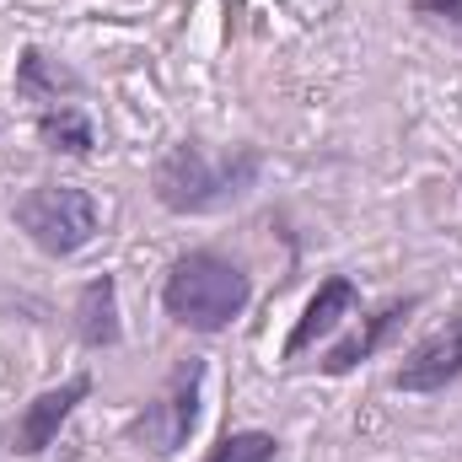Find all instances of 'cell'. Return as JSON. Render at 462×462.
Listing matches in <instances>:
<instances>
[{"label": "cell", "mask_w": 462, "mask_h": 462, "mask_svg": "<svg viewBox=\"0 0 462 462\" xmlns=\"http://www.w3.org/2000/svg\"><path fill=\"white\" fill-rule=\"evenodd\" d=\"M409 11H414V16H425V22L452 27V32L462 38V0H409Z\"/></svg>", "instance_id": "obj_13"}, {"label": "cell", "mask_w": 462, "mask_h": 462, "mask_svg": "<svg viewBox=\"0 0 462 462\" xmlns=\"http://www.w3.org/2000/svg\"><path fill=\"white\" fill-rule=\"evenodd\" d=\"M414 307H420V296H393V301H382L376 312H365V318H360V328H355L349 339H339V345L318 360V371H323V376H349L355 365L376 360L382 349L398 339V328L414 318Z\"/></svg>", "instance_id": "obj_7"}, {"label": "cell", "mask_w": 462, "mask_h": 462, "mask_svg": "<svg viewBox=\"0 0 462 462\" xmlns=\"http://www.w3.org/2000/svg\"><path fill=\"white\" fill-rule=\"evenodd\" d=\"M253 301V274L221 247H189L162 280V312L189 334H226Z\"/></svg>", "instance_id": "obj_2"}, {"label": "cell", "mask_w": 462, "mask_h": 462, "mask_svg": "<svg viewBox=\"0 0 462 462\" xmlns=\"http://www.w3.org/2000/svg\"><path fill=\"white\" fill-rule=\"evenodd\" d=\"M16 231H27V242L49 258H76L81 247L97 242L103 231V210L87 189L76 183H32L16 205H11Z\"/></svg>", "instance_id": "obj_3"}, {"label": "cell", "mask_w": 462, "mask_h": 462, "mask_svg": "<svg viewBox=\"0 0 462 462\" xmlns=\"http://www.w3.org/2000/svg\"><path fill=\"white\" fill-rule=\"evenodd\" d=\"M205 462H280V441L269 430H226Z\"/></svg>", "instance_id": "obj_12"}, {"label": "cell", "mask_w": 462, "mask_h": 462, "mask_svg": "<svg viewBox=\"0 0 462 462\" xmlns=\"http://www.w3.org/2000/svg\"><path fill=\"white\" fill-rule=\"evenodd\" d=\"M263 178L258 145H226L210 151L205 140H178L151 167V194L167 216H221L242 205Z\"/></svg>", "instance_id": "obj_1"}, {"label": "cell", "mask_w": 462, "mask_h": 462, "mask_svg": "<svg viewBox=\"0 0 462 462\" xmlns=\"http://www.w3.org/2000/svg\"><path fill=\"white\" fill-rule=\"evenodd\" d=\"M87 398H92V376H87V371H76V376H65L60 387H43L38 398H27V403L11 414V430H5L11 452H16V457H43Z\"/></svg>", "instance_id": "obj_5"}, {"label": "cell", "mask_w": 462, "mask_h": 462, "mask_svg": "<svg viewBox=\"0 0 462 462\" xmlns=\"http://www.w3.org/2000/svg\"><path fill=\"white\" fill-rule=\"evenodd\" d=\"M70 323H76V339L87 349H114L124 339V312H118V280L114 274H92L76 291Z\"/></svg>", "instance_id": "obj_10"}, {"label": "cell", "mask_w": 462, "mask_h": 462, "mask_svg": "<svg viewBox=\"0 0 462 462\" xmlns=\"http://www.w3.org/2000/svg\"><path fill=\"white\" fill-rule=\"evenodd\" d=\"M360 312V285L349 280V274H328L318 291H312V301L301 307V318H296V328L285 334V345H280V360H301L307 349H318V339H328L345 318Z\"/></svg>", "instance_id": "obj_8"}, {"label": "cell", "mask_w": 462, "mask_h": 462, "mask_svg": "<svg viewBox=\"0 0 462 462\" xmlns=\"http://www.w3.org/2000/svg\"><path fill=\"white\" fill-rule=\"evenodd\" d=\"M32 129H38V145L49 156H76L87 162L97 151V124L81 103H54V108H38L32 114Z\"/></svg>", "instance_id": "obj_11"}, {"label": "cell", "mask_w": 462, "mask_h": 462, "mask_svg": "<svg viewBox=\"0 0 462 462\" xmlns=\"http://www.w3.org/2000/svg\"><path fill=\"white\" fill-rule=\"evenodd\" d=\"M11 87H16V97L32 103V108L76 103V97L87 92V81H81L60 54H49V49H38V43H27V49L16 54V76H11Z\"/></svg>", "instance_id": "obj_9"}, {"label": "cell", "mask_w": 462, "mask_h": 462, "mask_svg": "<svg viewBox=\"0 0 462 462\" xmlns=\"http://www.w3.org/2000/svg\"><path fill=\"white\" fill-rule=\"evenodd\" d=\"M205 371H210V365H205L199 355H183V360L167 371L162 393L129 420V447H134V452L167 462L194 441L199 414H205Z\"/></svg>", "instance_id": "obj_4"}, {"label": "cell", "mask_w": 462, "mask_h": 462, "mask_svg": "<svg viewBox=\"0 0 462 462\" xmlns=\"http://www.w3.org/2000/svg\"><path fill=\"white\" fill-rule=\"evenodd\" d=\"M457 376H462V318H452L447 328H436L430 339H420L398 360L393 387L414 393V398H430V393H447Z\"/></svg>", "instance_id": "obj_6"}]
</instances>
